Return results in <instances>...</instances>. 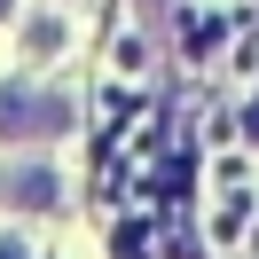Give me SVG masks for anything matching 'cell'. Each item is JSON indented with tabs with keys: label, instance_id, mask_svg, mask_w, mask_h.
I'll list each match as a JSON object with an SVG mask.
<instances>
[{
	"label": "cell",
	"instance_id": "cell-4",
	"mask_svg": "<svg viewBox=\"0 0 259 259\" xmlns=\"http://www.w3.org/2000/svg\"><path fill=\"white\" fill-rule=\"evenodd\" d=\"M243 134H251V142H259V95H251V110H243Z\"/></svg>",
	"mask_w": 259,
	"mask_h": 259
},
{
	"label": "cell",
	"instance_id": "cell-3",
	"mask_svg": "<svg viewBox=\"0 0 259 259\" xmlns=\"http://www.w3.org/2000/svg\"><path fill=\"white\" fill-rule=\"evenodd\" d=\"M0 259H32V251H24V236H0Z\"/></svg>",
	"mask_w": 259,
	"mask_h": 259
},
{
	"label": "cell",
	"instance_id": "cell-2",
	"mask_svg": "<svg viewBox=\"0 0 259 259\" xmlns=\"http://www.w3.org/2000/svg\"><path fill=\"white\" fill-rule=\"evenodd\" d=\"M8 196H16L24 212H55V196H63V181H55L48 165H24V173L8 181Z\"/></svg>",
	"mask_w": 259,
	"mask_h": 259
},
{
	"label": "cell",
	"instance_id": "cell-5",
	"mask_svg": "<svg viewBox=\"0 0 259 259\" xmlns=\"http://www.w3.org/2000/svg\"><path fill=\"white\" fill-rule=\"evenodd\" d=\"M8 8H16V0H0V16H8Z\"/></svg>",
	"mask_w": 259,
	"mask_h": 259
},
{
	"label": "cell",
	"instance_id": "cell-1",
	"mask_svg": "<svg viewBox=\"0 0 259 259\" xmlns=\"http://www.w3.org/2000/svg\"><path fill=\"white\" fill-rule=\"evenodd\" d=\"M71 126L63 95H39V87H0V142H48Z\"/></svg>",
	"mask_w": 259,
	"mask_h": 259
}]
</instances>
